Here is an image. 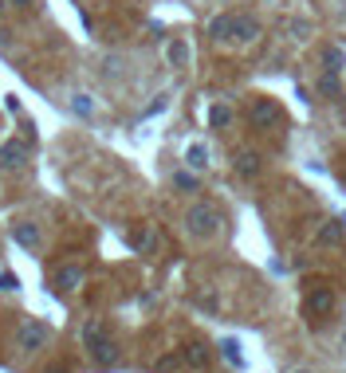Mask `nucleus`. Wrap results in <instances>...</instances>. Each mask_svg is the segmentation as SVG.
I'll use <instances>...</instances> for the list:
<instances>
[{
	"instance_id": "nucleus-1",
	"label": "nucleus",
	"mask_w": 346,
	"mask_h": 373,
	"mask_svg": "<svg viewBox=\"0 0 346 373\" xmlns=\"http://www.w3.org/2000/svg\"><path fill=\"white\" fill-rule=\"evenodd\" d=\"M83 346H87V353L102 365V369L119 365V346H114V342L107 338L102 323H87V326H83Z\"/></svg>"
},
{
	"instance_id": "nucleus-2",
	"label": "nucleus",
	"mask_w": 346,
	"mask_h": 373,
	"mask_svg": "<svg viewBox=\"0 0 346 373\" xmlns=\"http://www.w3.org/2000/svg\"><path fill=\"white\" fill-rule=\"evenodd\" d=\"M220 224H225V216L217 212V208L208 205V201H197V205L185 212V228L189 236H197V240H208V236H217Z\"/></svg>"
},
{
	"instance_id": "nucleus-3",
	"label": "nucleus",
	"mask_w": 346,
	"mask_h": 373,
	"mask_svg": "<svg viewBox=\"0 0 346 373\" xmlns=\"http://www.w3.org/2000/svg\"><path fill=\"white\" fill-rule=\"evenodd\" d=\"M248 122H252L256 130H276L279 122H284V110H279L272 98H256L252 110H248Z\"/></svg>"
},
{
	"instance_id": "nucleus-4",
	"label": "nucleus",
	"mask_w": 346,
	"mask_h": 373,
	"mask_svg": "<svg viewBox=\"0 0 346 373\" xmlns=\"http://www.w3.org/2000/svg\"><path fill=\"white\" fill-rule=\"evenodd\" d=\"M335 291H326V287H319V291H311L303 299V314H307V323H319V318H326V314L335 311Z\"/></svg>"
},
{
	"instance_id": "nucleus-5",
	"label": "nucleus",
	"mask_w": 346,
	"mask_h": 373,
	"mask_svg": "<svg viewBox=\"0 0 346 373\" xmlns=\"http://www.w3.org/2000/svg\"><path fill=\"white\" fill-rule=\"evenodd\" d=\"M83 279H87V271H83L79 264H63L60 271L51 275V291H60V294H71V291H79Z\"/></svg>"
},
{
	"instance_id": "nucleus-6",
	"label": "nucleus",
	"mask_w": 346,
	"mask_h": 373,
	"mask_svg": "<svg viewBox=\"0 0 346 373\" xmlns=\"http://www.w3.org/2000/svg\"><path fill=\"white\" fill-rule=\"evenodd\" d=\"M24 161H28V146H24V137H12V142L0 146V169L16 173V169H24Z\"/></svg>"
},
{
	"instance_id": "nucleus-7",
	"label": "nucleus",
	"mask_w": 346,
	"mask_h": 373,
	"mask_svg": "<svg viewBox=\"0 0 346 373\" xmlns=\"http://www.w3.org/2000/svg\"><path fill=\"white\" fill-rule=\"evenodd\" d=\"M44 342H48V326H44L40 318H28V323H24V330H20V350L24 353H36Z\"/></svg>"
},
{
	"instance_id": "nucleus-8",
	"label": "nucleus",
	"mask_w": 346,
	"mask_h": 373,
	"mask_svg": "<svg viewBox=\"0 0 346 373\" xmlns=\"http://www.w3.org/2000/svg\"><path fill=\"white\" fill-rule=\"evenodd\" d=\"M12 240L28 252H40V228L32 224V220H20V224H12Z\"/></svg>"
},
{
	"instance_id": "nucleus-9",
	"label": "nucleus",
	"mask_w": 346,
	"mask_h": 373,
	"mask_svg": "<svg viewBox=\"0 0 346 373\" xmlns=\"http://www.w3.org/2000/svg\"><path fill=\"white\" fill-rule=\"evenodd\" d=\"M260 36V24L252 16H232V43H252Z\"/></svg>"
},
{
	"instance_id": "nucleus-10",
	"label": "nucleus",
	"mask_w": 346,
	"mask_h": 373,
	"mask_svg": "<svg viewBox=\"0 0 346 373\" xmlns=\"http://www.w3.org/2000/svg\"><path fill=\"white\" fill-rule=\"evenodd\" d=\"M323 71L342 75V71H346V43H326V48H323Z\"/></svg>"
},
{
	"instance_id": "nucleus-11",
	"label": "nucleus",
	"mask_w": 346,
	"mask_h": 373,
	"mask_svg": "<svg viewBox=\"0 0 346 373\" xmlns=\"http://www.w3.org/2000/svg\"><path fill=\"white\" fill-rule=\"evenodd\" d=\"M342 236H346V220H331V224L319 228V244L335 247V244H342Z\"/></svg>"
},
{
	"instance_id": "nucleus-12",
	"label": "nucleus",
	"mask_w": 346,
	"mask_h": 373,
	"mask_svg": "<svg viewBox=\"0 0 346 373\" xmlns=\"http://www.w3.org/2000/svg\"><path fill=\"white\" fill-rule=\"evenodd\" d=\"M166 59H169V67H185V63H189V43H185V39H169V43H166Z\"/></svg>"
},
{
	"instance_id": "nucleus-13",
	"label": "nucleus",
	"mask_w": 346,
	"mask_h": 373,
	"mask_svg": "<svg viewBox=\"0 0 346 373\" xmlns=\"http://www.w3.org/2000/svg\"><path fill=\"white\" fill-rule=\"evenodd\" d=\"M237 173H240V177H256V173H260V154H252V149H240V154H237Z\"/></svg>"
},
{
	"instance_id": "nucleus-14",
	"label": "nucleus",
	"mask_w": 346,
	"mask_h": 373,
	"mask_svg": "<svg viewBox=\"0 0 346 373\" xmlns=\"http://www.w3.org/2000/svg\"><path fill=\"white\" fill-rule=\"evenodd\" d=\"M208 36L217 39V43L232 39V16H213V20H208Z\"/></svg>"
},
{
	"instance_id": "nucleus-15",
	"label": "nucleus",
	"mask_w": 346,
	"mask_h": 373,
	"mask_svg": "<svg viewBox=\"0 0 346 373\" xmlns=\"http://www.w3.org/2000/svg\"><path fill=\"white\" fill-rule=\"evenodd\" d=\"M315 90H319L323 98H335L338 90H342V79H338L335 71H323V75H319V83H315Z\"/></svg>"
},
{
	"instance_id": "nucleus-16",
	"label": "nucleus",
	"mask_w": 346,
	"mask_h": 373,
	"mask_svg": "<svg viewBox=\"0 0 346 373\" xmlns=\"http://www.w3.org/2000/svg\"><path fill=\"white\" fill-rule=\"evenodd\" d=\"M181 358H185V365H193V369H205V365H208V350L201 342L185 346V353H181Z\"/></svg>"
},
{
	"instance_id": "nucleus-17",
	"label": "nucleus",
	"mask_w": 346,
	"mask_h": 373,
	"mask_svg": "<svg viewBox=\"0 0 346 373\" xmlns=\"http://www.w3.org/2000/svg\"><path fill=\"white\" fill-rule=\"evenodd\" d=\"M228 122H232V110H228L225 102H217V107L208 110V126H213V130H225Z\"/></svg>"
},
{
	"instance_id": "nucleus-18",
	"label": "nucleus",
	"mask_w": 346,
	"mask_h": 373,
	"mask_svg": "<svg viewBox=\"0 0 346 373\" xmlns=\"http://www.w3.org/2000/svg\"><path fill=\"white\" fill-rule=\"evenodd\" d=\"M197 173H185V169H181V173H173V189H181V193H197Z\"/></svg>"
},
{
	"instance_id": "nucleus-19",
	"label": "nucleus",
	"mask_w": 346,
	"mask_h": 373,
	"mask_svg": "<svg viewBox=\"0 0 346 373\" xmlns=\"http://www.w3.org/2000/svg\"><path fill=\"white\" fill-rule=\"evenodd\" d=\"M130 247H138V252H149V247H154V232H149V228H138V232H130Z\"/></svg>"
},
{
	"instance_id": "nucleus-20",
	"label": "nucleus",
	"mask_w": 346,
	"mask_h": 373,
	"mask_svg": "<svg viewBox=\"0 0 346 373\" xmlns=\"http://www.w3.org/2000/svg\"><path fill=\"white\" fill-rule=\"evenodd\" d=\"M71 110L79 118H91L95 114V102H91V95H71Z\"/></svg>"
},
{
	"instance_id": "nucleus-21",
	"label": "nucleus",
	"mask_w": 346,
	"mask_h": 373,
	"mask_svg": "<svg viewBox=\"0 0 346 373\" xmlns=\"http://www.w3.org/2000/svg\"><path fill=\"white\" fill-rule=\"evenodd\" d=\"M185 161H189L193 169H205V165H208V149H205V146H189Z\"/></svg>"
},
{
	"instance_id": "nucleus-22",
	"label": "nucleus",
	"mask_w": 346,
	"mask_h": 373,
	"mask_svg": "<svg viewBox=\"0 0 346 373\" xmlns=\"http://www.w3.org/2000/svg\"><path fill=\"white\" fill-rule=\"evenodd\" d=\"M220 350H225V358H228L232 365H244V358H240V346L232 342V338H228V342H220Z\"/></svg>"
},
{
	"instance_id": "nucleus-23",
	"label": "nucleus",
	"mask_w": 346,
	"mask_h": 373,
	"mask_svg": "<svg viewBox=\"0 0 346 373\" xmlns=\"http://www.w3.org/2000/svg\"><path fill=\"white\" fill-rule=\"evenodd\" d=\"M8 4H12L16 12H40V8H44V0H8Z\"/></svg>"
},
{
	"instance_id": "nucleus-24",
	"label": "nucleus",
	"mask_w": 346,
	"mask_h": 373,
	"mask_svg": "<svg viewBox=\"0 0 346 373\" xmlns=\"http://www.w3.org/2000/svg\"><path fill=\"white\" fill-rule=\"evenodd\" d=\"M16 287H20V279H16V275H12V271H0V291H16Z\"/></svg>"
},
{
	"instance_id": "nucleus-25",
	"label": "nucleus",
	"mask_w": 346,
	"mask_h": 373,
	"mask_svg": "<svg viewBox=\"0 0 346 373\" xmlns=\"http://www.w3.org/2000/svg\"><path fill=\"white\" fill-rule=\"evenodd\" d=\"M44 373H71L67 365H51V369H44Z\"/></svg>"
},
{
	"instance_id": "nucleus-26",
	"label": "nucleus",
	"mask_w": 346,
	"mask_h": 373,
	"mask_svg": "<svg viewBox=\"0 0 346 373\" xmlns=\"http://www.w3.org/2000/svg\"><path fill=\"white\" fill-rule=\"evenodd\" d=\"M4 8H8V0H0V12H4Z\"/></svg>"
},
{
	"instance_id": "nucleus-27",
	"label": "nucleus",
	"mask_w": 346,
	"mask_h": 373,
	"mask_svg": "<svg viewBox=\"0 0 346 373\" xmlns=\"http://www.w3.org/2000/svg\"><path fill=\"white\" fill-rule=\"evenodd\" d=\"M291 373H311V369H291Z\"/></svg>"
},
{
	"instance_id": "nucleus-28",
	"label": "nucleus",
	"mask_w": 346,
	"mask_h": 373,
	"mask_svg": "<svg viewBox=\"0 0 346 373\" xmlns=\"http://www.w3.org/2000/svg\"><path fill=\"white\" fill-rule=\"evenodd\" d=\"M342 126H346V110H342Z\"/></svg>"
},
{
	"instance_id": "nucleus-29",
	"label": "nucleus",
	"mask_w": 346,
	"mask_h": 373,
	"mask_svg": "<svg viewBox=\"0 0 346 373\" xmlns=\"http://www.w3.org/2000/svg\"><path fill=\"white\" fill-rule=\"evenodd\" d=\"M342 346H346V334H342Z\"/></svg>"
}]
</instances>
